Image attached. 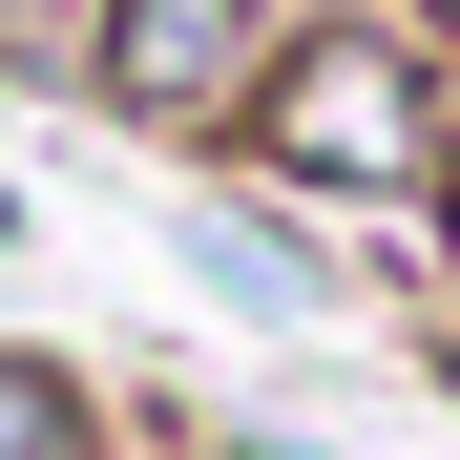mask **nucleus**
Listing matches in <instances>:
<instances>
[{
	"label": "nucleus",
	"mask_w": 460,
	"mask_h": 460,
	"mask_svg": "<svg viewBox=\"0 0 460 460\" xmlns=\"http://www.w3.org/2000/svg\"><path fill=\"white\" fill-rule=\"evenodd\" d=\"M419 146H439V105H419V63L376 42V22H335V42L272 63V168H314V189H398Z\"/></svg>",
	"instance_id": "1"
},
{
	"label": "nucleus",
	"mask_w": 460,
	"mask_h": 460,
	"mask_svg": "<svg viewBox=\"0 0 460 460\" xmlns=\"http://www.w3.org/2000/svg\"><path fill=\"white\" fill-rule=\"evenodd\" d=\"M230 63H252V0H105V84H126L146 126L230 105Z\"/></svg>",
	"instance_id": "2"
},
{
	"label": "nucleus",
	"mask_w": 460,
	"mask_h": 460,
	"mask_svg": "<svg viewBox=\"0 0 460 460\" xmlns=\"http://www.w3.org/2000/svg\"><path fill=\"white\" fill-rule=\"evenodd\" d=\"M0 460H84V419H63V376H22V356H0Z\"/></svg>",
	"instance_id": "3"
}]
</instances>
